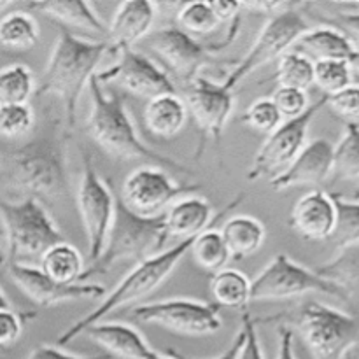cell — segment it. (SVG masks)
Masks as SVG:
<instances>
[{
  "mask_svg": "<svg viewBox=\"0 0 359 359\" xmlns=\"http://www.w3.org/2000/svg\"><path fill=\"white\" fill-rule=\"evenodd\" d=\"M111 55L107 41H90L60 28L55 48L51 49L48 65L37 84L35 95H55L62 100L67 125L72 128L77 118V102L98 65Z\"/></svg>",
  "mask_w": 359,
  "mask_h": 359,
  "instance_id": "6da1fadb",
  "label": "cell"
},
{
  "mask_svg": "<svg viewBox=\"0 0 359 359\" xmlns=\"http://www.w3.org/2000/svg\"><path fill=\"white\" fill-rule=\"evenodd\" d=\"M90 91V116H88V133L91 139L107 154L118 160H146L153 161L161 168H172L182 174H191L189 168L165 154L151 149L137 135L135 125L130 118L123 98L114 91L105 90L104 84L97 79V74L88 84Z\"/></svg>",
  "mask_w": 359,
  "mask_h": 359,
  "instance_id": "7a4b0ae2",
  "label": "cell"
},
{
  "mask_svg": "<svg viewBox=\"0 0 359 359\" xmlns=\"http://www.w3.org/2000/svg\"><path fill=\"white\" fill-rule=\"evenodd\" d=\"M7 186L25 198L56 202L69 191L65 142L42 137L23 144L7 158Z\"/></svg>",
  "mask_w": 359,
  "mask_h": 359,
  "instance_id": "3957f363",
  "label": "cell"
},
{
  "mask_svg": "<svg viewBox=\"0 0 359 359\" xmlns=\"http://www.w3.org/2000/svg\"><path fill=\"white\" fill-rule=\"evenodd\" d=\"M191 244L193 238L191 241L177 242L174 248L165 249L160 255L137 263V265L119 280L118 286H116L111 293L105 294L104 300H102L93 311L88 312V314L84 316L83 319H79V321L72 323L65 332L60 333L55 346H67V344H70L72 340H76L77 337L83 335L90 326L98 325V323L104 321V319L107 318L109 314H112L114 311L126 307V305L135 304V302L142 300L147 294L156 291L158 287L170 277V273L174 272L177 263L188 255Z\"/></svg>",
  "mask_w": 359,
  "mask_h": 359,
  "instance_id": "277c9868",
  "label": "cell"
},
{
  "mask_svg": "<svg viewBox=\"0 0 359 359\" xmlns=\"http://www.w3.org/2000/svg\"><path fill=\"white\" fill-rule=\"evenodd\" d=\"M168 235L165 231L163 216L142 217L126 209L125 203L116 195V210L109 230L107 242L100 258L86 266L81 280L104 276L116 263L133 259L140 263L165 251Z\"/></svg>",
  "mask_w": 359,
  "mask_h": 359,
  "instance_id": "5b68a950",
  "label": "cell"
},
{
  "mask_svg": "<svg viewBox=\"0 0 359 359\" xmlns=\"http://www.w3.org/2000/svg\"><path fill=\"white\" fill-rule=\"evenodd\" d=\"M0 226L6 237L7 259H41V256L63 241L62 231L44 203L34 198L18 202L0 198Z\"/></svg>",
  "mask_w": 359,
  "mask_h": 359,
  "instance_id": "8992f818",
  "label": "cell"
},
{
  "mask_svg": "<svg viewBox=\"0 0 359 359\" xmlns=\"http://www.w3.org/2000/svg\"><path fill=\"white\" fill-rule=\"evenodd\" d=\"M311 293L349 300V291L323 279L314 270L300 265L287 255H277L251 280V302L290 300Z\"/></svg>",
  "mask_w": 359,
  "mask_h": 359,
  "instance_id": "52a82bcc",
  "label": "cell"
},
{
  "mask_svg": "<svg viewBox=\"0 0 359 359\" xmlns=\"http://www.w3.org/2000/svg\"><path fill=\"white\" fill-rule=\"evenodd\" d=\"M298 330L312 359H344L359 342V319L319 302L302 309Z\"/></svg>",
  "mask_w": 359,
  "mask_h": 359,
  "instance_id": "ba28073f",
  "label": "cell"
},
{
  "mask_svg": "<svg viewBox=\"0 0 359 359\" xmlns=\"http://www.w3.org/2000/svg\"><path fill=\"white\" fill-rule=\"evenodd\" d=\"M77 210L88 241V265L100 258L116 210L112 186L98 175L90 153L83 154V174L76 196ZM86 265V266H88Z\"/></svg>",
  "mask_w": 359,
  "mask_h": 359,
  "instance_id": "9c48e42d",
  "label": "cell"
},
{
  "mask_svg": "<svg viewBox=\"0 0 359 359\" xmlns=\"http://www.w3.org/2000/svg\"><path fill=\"white\" fill-rule=\"evenodd\" d=\"M307 30H311V27L305 21V18L302 16L300 11L294 9V6L283 11V13L270 16V20L262 28L251 49L230 70L228 77L223 81V86L226 90L233 91L245 77L256 72L259 67L286 55Z\"/></svg>",
  "mask_w": 359,
  "mask_h": 359,
  "instance_id": "30bf717a",
  "label": "cell"
},
{
  "mask_svg": "<svg viewBox=\"0 0 359 359\" xmlns=\"http://www.w3.org/2000/svg\"><path fill=\"white\" fill-rule=\"evenodd\" d=\"M241 16L235 18L230 23L226 39L217 44L214 42H202L193 35L186 34L179 27H167L160 30L151 32L146 37L147 46L160 56L165 62V65L170 70H174L186 84L195 79L200 74L202 67L212 58L216 53L230 46L231 41H235L238 30H241Z\"/></svg>",
  "mask_w": 359,
  "mask_h": 359,
  "instance_id": "8fae6325",
  "label": "cell"
},
{
  "mask_svg": "<svg viewBox=\"0 0 359 359\" xmlns=\"http://www.w3.org/2000/svg\"><path fill=\"white\" fill-rule=\"evenodd\" d=\"M221 309L209 302L191 298H167L137 305L130 316L140 323L160 326L186 337H209L223 328Z\"/></svg>",
  "mask_w": 359,
  "mask_h": 359,
  "instance_id": "7c38bea8",
  "label": "cell"
},
{
  "mask_svg": "<svg viewBox=\"0 0 359 359\" xmlns=\"http://www.w3.org/2000/svg\"><path fill=\"white\" fill-rule=\"evenodd\" d=\"M198 189H202V186L195 182L182 184L174 181L161 167L144 165L126 175L118 196L126 209L137 216L158 217L163 216L165 210L179 198L195 195Z\"/></svg>",
  "mask_w": 359,
  "mask_h": 359,
  "instance_id": "4fadbf2b",
  "label": "cell"
},
{
  "mask_svg": "<svg viewBox=\"0 0 359 359\" xmlns=\"http://www.w3.org/2000/svg\"><path fill=\"white\" fill-rule=\"evenodd\" d=\"M326 102H328V97L323 95L318 102L309 105V109L300 118L286 119V121L280 123L279 128L273 130L270 135H266L259 149L256 151L251 167H249V181H258L262 177L273 179L283 174L293 163L294 158L305 147V140H307V132L312 119L325 107Z\"/></svg>",
  "mask_w": 359,
  "mask_h": 359,
  "instance_id": "5bb4252c",
  "label": "cell"
},
{
  "mask_svg": "<svg viewBox=\"0 0 359 359\" xmlns=\"http://www.w3.org/2000/svg\"><path fill=\"white\" fill-rule=\"evenodd\" d=\"M184 102L188 112H191L198 126L200 147L196 156H200L207 139H212L214 142L219 144L235 107L233 91L226 90L223 83H216L198 74L186 86Z\"/></svg>",
  "mask_w": 359,
  "mask_h": 359,
  "instance_id": "9a60e30c",
  "label": "cell"
},
{
  "mask_svg": "<svg viewBox=\"0 0 359 359\" xmlns=\"http://www.w3.org/2000/svg\"><path fill=\"white\" fill-rule=\"evenodd\" d=\"M97 79L102 84L116 83L128 90L130 93L151 100L158 95L175 93V84L170 76L153 62L149 56L133 49L119 53L118 62L107 70L97 72Z\"/></svg>",
  "mask_w": 359,
  "mask_h": 359,
  "instance_id": "2e32d148",
  "label": "cell"
},
{
  "mask_svg": "<svg viewBox=\"0 0 359 359\" xmlns=\"http://www.w3.org/2000/svg\"><path fill=\"white\" fill-rule=\"evenodd\" d=\"M7 273L21 293L41 307H55L74 300H95L105 297V287L98 284H58L41 272L39 266L11 262Z\"/></svg>",
  "mask_w": 359,
  "mask_h": 359,
  "instance_id": "e0dca14e",
  "label": "cell"
},
{
  "mask_svg": "<svg viewBox=\"0 0 359 359\" xmlns=\"http://www.w3.org/2000/svg\"><path fill=\"white\" fill-rule=\"evenodd\" d=\"M242 200H244V193L237 195V198L231 200L226 207L221 209V212L212 217V205L207 200L196 195L182 196L165 210V231H167L168 238H177V242L191 241L212 228V224L219 223L226 216L228 210L237 209Z\"/></svg>",
  "mask_w": 359,
  "mask_h": 359,
  "instance_id": "ac0fdd59",
  "label": "cell"
},
{
  "mask_svg": "<svg viewBox=\"0 0 359 359\" xmlns=\"http://www.w3.org/2000/svg\"><path fill=\"white\" fill-rule=\"evenodd\" d=\"M333 170V144L328 139H316L305 144L302 153L293 163L270 179V188L273 191H286L291 188L318 186L332 175Z\"/></svg>",
  "mask_w": 359,
  "mask_h": 359,
  "instance_id": "d6986e66",
  "label": "cell"
},
{
  "mask_svg": "<svg viewBox=\"0 0 359 359\" xmlns=\"http://www.w3.org/2000/svg\"><path fill=\"white\" fill-rule=\"evenodd\" d=\"M154 18H156V4L146 0H130L123 2L112 16L107 27V44L111 55L132 49L133 44L146 39L151 34Z\"/></svg>",
  "mask_w": 359,
  "mask_h": 359,
  "instance_id": "ffe728a7",
  "label": "cell"
},
{
  "mask_svg": "<svg viewBox=\"0 0 359 359\" xmlns=\"http://www.w3.org/2000/svg\"><path fill=\"white\" fill-rule=\"evenodd\" d=\"M337 210L333 196L321 189L305 193L291 210L290 224L307 241H330L335 230Z\"/></svg>",
  "mask_w": 359,
  "mask_h": 359,
  "instance_id": "44dd1931",
  "label": "cell"
},
{
  "mask_svg": "<svg viewBox=\"0 0 359 359\" xmlns=\"http://www.w3.org/2000/svg\"><path fill=\"white\" fill-rule=\"evenodd\" d=\"M83 335L90 337L109 356L121 359H149L154 353L142 333L125 323H98L90 326Z\"/></svg>",
  "mask_w": 359,
  "mask_h": 359,
  "instance_id": "7402d4cb",
  "label": "cell"
},
{
  "mask_svg": "<svg viewBox=\"0 0 359 359\" xmlns=\"http://www.w3.org/2000/svg\"><path fill=\"white\" fill-rule=\"evenodd\" d=\"M23 9L44 14L46 18L56 21L63 28H76V30L88 32V34L100 35L107 41V27L100 20L97 11L88 2H81V0H72V2H28L23 4Z\"/></svg>",
  "mask_w": 359,
  "mask_h": 359,
  "instance_id": "603a6c76",
  "label": "cell"
},
{
  "mask_svg": "<svg viewBox=\"0 0 359 359\" xmlns=\"http://www.w3.org/2000/svg\"><path fill=\"white\" fill-rule=\"evenodd\" d=\"M188 114L186 102L177 93H165L147 100L142 118L151 135L170 139L184 128Z\"/></svg>",
  "mask_w": 359,
  "mask_h": 359,
  "instance_id": "cb8c5ba5",
  "label": "cell"
},
{
  "mask_svg": "<svg viewBox=\"0 0 359 359\" xmlns=\"http://www.w3.org/2000/svg\"><path fill=\"white\" fill-rule=\"evenodd\" d=\"M294 51L307 56L311 62H323V60H349L354 53L353 41H349L346 34L333 27H319L307 30L297 44Z\"/></svg>",
  "mask_w": 359,
  "mask_h": 359,
  "instance_id": "d4e9b609",
  "label": "cell"
},
{
  "mask_svg": "<svg viewBox=\"0 0 359 359\" xmlns=\"http://www.w3.org/2000/svg\"><path fill=\"white\" fill-rule=\"evenodd\" d=\"M219 233L230 252V259H235V262L256 255L265 244L266 238L265 224L256 217L245 216V214L224 221Z\"/></svg>",
  "mask_w": 359,
  "mask_h": 359,
  "instance_id": "484cf974",
  "label": "cell"
},
{
  "mask_svg": "<svg viewBox=\"0 0 359 359\" xmlns=\"http://www.w3.org/2000/svg\"><path fill=\"white\" fill-rule=\"evenodd\" d=\"M39 269L55 283L72 286V284H77V280L83 279L86 263L76 245L62 241L41 256Z\"/></svg>",
  "mask_w": 359,
  "mask_h": 359,
  "instance_id": "4316f807",
  "label": "cell"
},
{
  "mask_svg": "<svg viewBox=\"0 0 359 359\" xmlns=\"http://www.w3.org/2000/svg\"><path fill=\"white\" fill-rule=\"evenodd\" d=\"M41 37V28L34 14L27 9H14L0 16V46L7 49L34 48Z\"/></svg>",
  "mask_w": 359,
  "mask_h": 359,
  "instance_id": "83f0119b",
  "label": "cell"
},
{
  "mask_svg": "<svg viewBox=\"0 0 359 359\" xmlns=\"http://www.w3.org/2000/svg\"><path fill=\"white\" fill-rule=\"evenodd\" d=\"M210 293L214 304L224 309L245 311L251 302V279L241 270L223 269L210 279Z\"/></svg>",
  "mask_w": 359,
  "mask_h": 359,
  "instance_id": "f1b7e54d",
  "label": "cell"
},
{
  "mask_svg": "<svg viewBox=\"0 0 359 359\" xmlns=\"http://www.w3.org/2000/svg\"><path fill=\"white\" fill-rule=\"evenodd\" d=\"M37 90L34 72L23 63H13L0 69V105L28 104Z\"/></svg>",
  "mask_w": 359,
  "mask_h": 359,
  "instance_id": "f546056e",
  "label": "cell"
},
{
  "mask_svg": "<svg viewBox=\"0 0 359 359\" xmlns=\"http://www.w3.org/2000/svg\"><path fill=\"white\" fill-rule=\"evenodd\" d=\"M189 255L193 256L200 269L210 273L221 272L223 269H226L228 262H230V252H228L219 230L216 228H209L198 237L193 238Z\"/></svg>",
  "mask_w": 359,
  "mask_h": 359,
  "instance_id": "4dcf8cb0",
  "label": "cell"
},
{
  "mask_svg": "<svg viewBox=\"0 0 359 359\" xmlns=\"http://www.w3.org/2000/svg\"><path fill=\"white\" fill-rule=\"evenodd\" d=\"M273 79L279 86L307 91L314 84V62L297 51H287L277 62Z\"/></svg>",
  "mask_w": 359,
  "mask_h": 359,
  "instance_id": "1f68e13d",
  "label": "cell"
},
{
  "mask_svg": "<svg viewBox=\"0 0 359 359\" xmlns=\"http://www.w3.org/2000/svg\"><path fill=\"white\" fill-rule=\"evenodd\" d=\"M314 272L323 279L349 291V286L359 283V244L340 249L339 256H335L332 262L319 265Z\"/></svg>",
  "mask_w": 359,
  "mask_h": 359,
  "instance_id": "d6a6232c",
  "label": "cell"
},
{
  "mask_svg": "<svg viewBox=\"0 0 359 359\" xmlns=\"http://www.w3.org/2000/svg\"><path fill=\"white\" fill-rule=\"evenodd\" d=\"M332 196L335 202L337 219L335 230L330 241L335 244L337 249H346L359 244V202L344 200L339 193H333Z\"/></svg>",
  "mask_w": 359,
  "mask_h": 359,
  "instance_id": "836d02e7",
  "label": "cell"
},
{
  "mask_svg": "<svg viewBox=\"0 0 359 359\" xmlns=\"http://www.w3.org/2000/svg\"><path fill=\"white\" fill-rule=\"evenodd\" d=\"M340 179H359V123H347L340 142L333 147V170Z\"/></svg>",
  "mask_w": 359,
  "mask_h": 359,
  "instance_id": "e575fe53",
  "label": "cell"
},
{
  "mask_svg": "<svg viewBox=\"0 0 359 359\" xmlns=\"http://www.w3.org/2000/svg\"><path fill=\"white\" fill-rule=\"evenodd\" d=\"M177 27L184 30L186 34L193 35H205L216 30L221 25L219 18L214 13L210 2H188L182 4L181 9L177 11Z\"/></svg>",
  "mask_w": 359,
  "mask_h": 359,
  "instance_id": "d590c367",
  "label": "cell"
},
{
  "mask_svg": "<svg viewBox=\"0 0 359 359\" xmlns=\"http://www.w3.org/2000/svg\"><path fill=\"white\" fill-rule=\"evenodd\" d=\"M353 70L346 60H323L314 63V84L326 97L353 86Z\"/></svg>",
  "mask_w": 359,
  "mask_h": 359,
  "instance_id": "8d00e7d4",
  "label": "cell"
},
{
  "mask_svg": "<svg viewBox=\"0 0 359 359\" xmlns=\"http://www.w3.org/2000/svg\"><path fill=\"white\" fill-rule=\"evenodd\" d=\"M35 114L28 104L0 105V137L20 139L34 128Z\"/></svg>",
  "mask_w": 359,
  "mask_h": 359,
  "instance_id": "74e56055",
  "label": "cell"
},
{
  "mask_svg": "<svg viewBox=\"0 0 359 359\" xmlns=\"http://www.w3.org/2000/svg\"><path fill=\"white\" fill-rule=\"evenodd\" d=\"M242 121H244L249 128L255 130V132L270 135L273 130H277L280 126L283 116L277 111L272 98L265 97L255 100L248 109H245L244 116H242Z\"/></svg>",
  "mask_w": 359,
  "mask_h": 359,
  "instance_id": "f35d334b",
  "label": "cell"
},
{
  "mask_svg": "<svg viewBox=\"0 0 359 359\" xmlns=\"http://www.w3.org/2000/svg\"><path fill=\"white\" fill-rule=\"evenodd\" d=\"M272 102L276 104L277 111L280 112L283 119H294L300 118L305 111L309 109V97L307 91L297 90V88H284L277 86L273 91Z\"/></svg>",
  "mask_w": 359,
  "mask_h": 359,
  "instance_id": "ab89813d",
  "label": "cell"
},
{
  "mask_svg": "<svg viewBox=\"0 0 359 359\" xmlns=\"http://www.w3.org/2000/svg\"><path fill=\"white\" fill-rule=\"evenodd\" d=\"M35 312L32 314H18L11 309H0V347H11L20 340L23 333L25 323L34 319Z\"/></svg>",
  "mask_w": 359,
  "mask_h": 359,
  "instance_id": "60d3db41",
  "label": "cell"
},
{
  "mask_svg": "<svg viewBox=\"0 0 359 359\" xmlns=\"http://www.w3.org/2000/svg\"><path fill=\"white\" fill-rule=\"evenodd\" d=\"M326 105L332 107V111L335 112L340 118L347 119L349 123H358L359 121V86L353 84V86L346 88L340 93L332 95L328 97Z\"/></svg>",
  "mask_w": 359,
  "mask_h": 359,
  "instance_id": "b9f144b4",
  "label": "cell"
},
{
  "mask_svg": "<svg viewBox=\"0 0 359 359\" xmlns=\"http://www.w3.org/2000/svg\"><path fill=\"white\" fill-rule=\"evenodd\" d=\"M242 330L245 333L244 344H242V349L238 353L237 359H265L263 356L262 344H259L258 330H256V321L252 319L251 312L245 309L242 311Z\"/></svg>",
  "mask_w": 359,
  "mask_h": 359,
  "instance_id": "7bdbcfd3",
  "label": "cell"
},
{
  "mask_svg": "<svg viewBox=\"0 0 359 359\" xmlns=\"http://www.w3.org/2000/svg\"><path fill=\"white\" fill-rule=\"evenodd\" d=\"M27 359H114L107 353L97 354V356H76V354L65 353L58 346H39L35 347Z\"/></svg>",
  "mask_w": 359,
  "mask_h": 359,
  "instance_id": "ee69618b",
  "label": "cell"
},
{
  "mask_svg": "<svg viewBox=\"0 0 359 359\" xmlns=\"http://www.w3.org/2000/svg\"><path fill=\"white\" fill-rule=\"evenodd\" d=\"M244 339H245V333H244V330L241 328V332H238L237 335H235V339L231 340L230 347H228V349L224 351L221 356H216L212 359H237L238 353H241V349H242V344H244ZM163 354H167V356H170L174 359H195V358H188V356H184V354L177 353L175 349H167Z\"/></svg>",
  "mask_w": 359,
  "mask_h": 359,
  "instance_id": "f6af8a7d",
  "label": "cell"
},
{
  "mask_svg": "<svg viewBox=\"0 0 359 359\" xmlns=\"http://www.w3.org/2000/svg\"><path fill=\"white\" fill-rule=\"evenodd\" d=\"M335 23L339 25V30L349 37V41L354 39L359 42V14L339 13L335 18Z\"/></svg>",
  "mask_w": 359,
  "mask_h": 359,
  "instance_id": "bcb514c9",
  "label": "cell"
},
{
  "mask_svg": "<svg viewBox=\"0 0 359 359\" xmlns=\"http://www.w3.org/2000/svg\"><path fill=\"white\" fill-rule=\"evenodd\" d=\"M219 21H233L242 14V2H210Z\"/></svg>",
  "mask_w": 359,
  "mask_h": 359,
  "instance_id": "7dc6e473",
  "label": "cell"
},
{
  "mask_svg": "<svg viewBox=\"0 0 359 359\" xmlns=\"http://www.w3.org/2000/svg\"><path fill=\"white\" fill-rule=\"evenodd\" d=\"M293 342H294L293 332H291L290 328H286V326H280L279 328V351H277L276 359H297V356H294Z\"/></svg>",
  "mask_w": 359,
  "mask_h": 359,
  "instance_id": "c3c4849f",
  "label": "cell"
},
{
  "mask_svg": "<svg viewBox=\"0 0 359 359\" xmlns=\"http://www.w3.org/2000/svg\"><path fill=\"white\" fill-rule=\"evenodd\" d=\"M347 62H349L351 70H353V77H356L359 81V49H354V53L349 56Z\"/></svg>",
  "mask_w": 359,
  "mask_h": 359,
  "instance_id": "681fc988",
  "label": "cell"
},
{
  "mask_svg": "<svg viewBox=\"0 0 359 359\" xmlns=\"http://www.w3.org/2000/svg\"><path fill=\"white\" fill-rule=\"evenodd\" d=\"M337 7H340V13L359 14V2H340Z\"/></svg>",
  "mask_w": 359,
  "mask_h": 359,
  "instance_id": "f907efd6",
  "label": "cell"
},
{
  "mask_svg": "<svg viewBox=\"0 0 359 359\" xmlns=\"http://www.w3.org/2000/svg\"><path fill=\"white\" fill-rule=\"evenodd\" d=\"M4 244H6V237H4V230L2 226H0V266L6 265L7 262V252L6 249H4Z\"/></svg>",
  "mask_w": 359,
  "mask_h": 359,
  "instance_id": "816d5d0a",
  "label": "cell"
},
{
  "mask_svg": "<svg viewBox=\"0 0 359 359\" xmlns=\"http://www.w3.org/2000/svg\"><path fill=\"white\" fill-rule=\"evenodd\" d=\"M0 309H11L9 300H7V297L4 294L2 290H0Z\"/></svg>",
  "mask_w": 359,
  "mask_h": 359,
  "instance_id": "f5cc1de1",
  "label": "cell"
},
{
  "mask_svg": "<svg viewBox=\"0 0 359 359\" xmlns=\"http://www.w3.org/2000/svg\"><path fill=\"white\" fill-rule=\"evenodd\" d=\"M149 359H174V358H170V356H167V354H161V353H158V351H154V353L151 354Z\"/></svg>",
  "mask_w": 359,
  "mask_h": 359,
  "instance_id": "db71d44e",
  "label": "cell"
},
{
  "mask_svg": "<svg viewBox=\"0 0 359 359\" xmlns=\"http://www.w3.org/2000/svg\"><path fill=\"white\" fill-rule=\"evenodd\" d=\"M353 202H359V188L354 189V193H353Z\"/></svg>",
  "mask_w": 359,
  "mask_h": 359,
  "instance_id": "11a10c76",
  "label": "cell"
},
{
  "mask_svg": "<svg viewBox=\"0 0 359 359\" xmlns=\"http://www.w3.org/2000/svg\"><path fill=\"white\" fill-rule=\"evenodd\" d=\"M344 359H356V358H354V354H353V353H347V354H346V358H344Z\"/></svg>",
  "mask_w": 359,
  "mask_h": 359,
  "instance_id": "9f6ffc18",
  "label": "cell"
}]
</instances>
